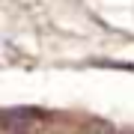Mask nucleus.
<instances>
[{
	"label": "nucleus",
	"instance_id": "1",
	"mask_svg": "<svg viewBox=\"0 0 134 134\" xmlns=\"http://www.w3.org/2000/svg\"><path fill=\"white\" fill-rule=\"evenodd\" d=\"M45 113L36 107H6L3 110V128L9 134H33L42 128Z\"/></svg>",
	"mask_w": 134,
	"mask_h": 134
}]
</instances>
